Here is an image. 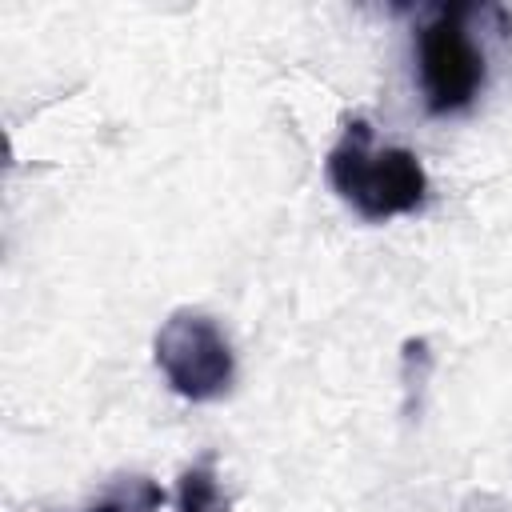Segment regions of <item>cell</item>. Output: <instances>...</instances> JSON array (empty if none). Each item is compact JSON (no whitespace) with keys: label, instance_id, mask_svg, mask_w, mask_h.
I'll use <instances>...</instances> for the list:
<instances>
[{"label":"cell","instance_id":"1","mask_svg":"<svg viewBox=\"0 0 512 512\" xmlns=\"http://www.w3.org/2000/svg\"><path fill=\"white\" fill-rule=\"evenodd\" d=\"M328 184L364 220H392L424 208L428 172L408 148H376L372 124L352 116L328 152Z\"/></svg>","mask_w":512,"mask_h":512},{"label":"cell","instance_id":"4","mask_svg":"<svg viewBox=\"0 0 512 512\" xmlns=\"http://www.w3.org/2000/svg\"><path fill=\"white\" fill-rule=\"evenodd\" d=\"M176 512H228V496L220 492L212 456L196 460L176 480Z\"/></svg>","mask_w":512,"mask_h":512},{"label":"cell","instance_id":"2","mask_svg":"<svg viewBox=\"0 0 512 512\" xmlns=\"http://www.w3.org/2000/svg\"><path fill=\"white\" fill-rule=\"evenodd\" d=\"M468 16V4H440L416 32V68L428 116L464 112L488 80L484 52L472 40Z\"/></svg>","mask_w":512,"mask_h":512},{"label":"cell","instance_id":"5","mask_svg":"<svg viewBox=\"0 0 512 512\" xmlns=\"http://www.w3.org/2000/svg\"><path fill=\"white\" fill-rule=\"evenodd\" d=\"M164 488L148 476H120L88 512H160Z\"/></svg>","mask_w":512,"mask_h":512},{"label":"cell","instance_id":"3","mask_svg":"<svg viewBox=\"0 0 512 512\" xmlns=\"http://www.w3.org/2000/svg\"><path fill=\"white\" fill-rule=\"evenodd\" d=\"M152 352H156V368L164 372L168 388L192 404L220 400L236 380L232 344L208 312L176 308L160 324Z\"/></svg>","mask_w":512,"mask_h":512}]
</instances>
